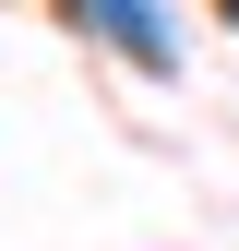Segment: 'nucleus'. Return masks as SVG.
<instances>
[{
	"label": "nucleus",
	"mask_w": 239,
	"mask_h": 251,
	"mask_svg": "<svg viewBox=\"0 0 239 251\" xmlns=\"http://www.w3.org/2000/svg\"><path fill=\"white\" fill-rule=\"evenodd\" d=\"M72 12L96 24L108 48H132L143 72H179V36H167V24H156V0H72Z\"/></svg>",
	"instance_id": "1"
}]
</instances>
